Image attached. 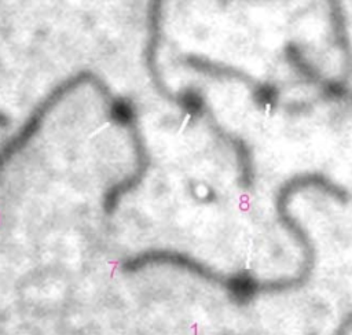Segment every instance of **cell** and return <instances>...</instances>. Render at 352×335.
Returning a JSON list of instances; mask_svg holds the SVG:
<instances>
[{"label": "cell", "instance_id": "obj_1", "mask_svg": "<svg viewBox=\"0 0 352 335\" xmlns=\"http://www.w3.org/2000/svg\"><path fill=\"white\" fill-rule=\"evenodd\" d=\"M171 99L178 108L193 120H206L212 117L205 95L195 88L186 87L171 94Z\"/></svg>", "mask_w": 352, "mask_h": 335}]
</instances>
